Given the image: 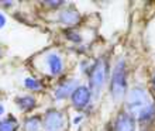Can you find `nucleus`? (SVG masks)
<instances>
[{
  "label": "nucleus",
  "instance_id": "1",
  "mask_svg": "<svg viewBox=\"0 0 155 131\" xmlns=\"http://www.w3.org/2000/svg\"><path fill=\"white\" fill-rule=\"evenodd\" d=\"M150 96L148 92L143 87H133L130 90V93L127 96V109L130 111V114H140V111L144 110L147 106H150Z\"/></svg>",
  "mask_w": 155,
  "mask_h": 131
},
{
  "label": "nucleus",
  "instance_id": "2",
  "mask_svg": "<svg viewBox=\"0 0 155 131\" xmlns=\"http://www.w3.org/2000/svg\"><path fill=\"white\" fill-rule=\"evenodd\" d=\"M126 65L124 61H118L114 66L113 76H111V96L114 100H121L126 96Z\"/></svg>",
  "mask_w": 155,
  "mask_h": 131
},
{
  "label": "nucleus",
  "instance_id": "3",
  "mask_svg": "<svg viewBox=\"0 0 155 131\" xmlns=\"http://www.w3.org/2000/svg\"><path fill=\"white\" fill-rule=\"evenodd\" d=\"M107 78V62L106 59H97L96 64L92 68L90 72V89L94 93V96H99V92L102 90L103 85Z\"/></svg>",
  "mask_w": 155,
  "mask_h": 131
},
{
  "label": "nucleus",
  "instance_id": "4",
  "mask_svg": "<svg viewBox=\"0 0 155 131\" xmlns=\"http://www.w3.org/2000/svg\"><path fill=\"white\" fill-rule=\"evenodd\" d=\"M44 127L47 131H61L64 127V116L57 110H49L45 116Z\"/></svg>",
  "mask_w": 155,
  "mask_h": 131
},
{
  "label": "nucleus",
  "instance_id": "5",
  "mask_svg": "<svg viewBox=\"0 0 155 131\" xmlns=\"http://www.w3.org/2000/svg\"><path fill=\"white\" fill-rule=\"evenodd\" d=\"M90 90L86 86H79L74 90L72 93V103L76 109H83L87 106V103L90 100Z\"/></svg>",
  "mask_w": 155,
  "mask_h": 131
},
{
  "label": "nucleus",
  "instance_id": "6",
  "mask_svg": "<svg viewBox=\"0 0 155 131\" xmlns=\"http://www.w3.org/2000/svg\"><path fill=\"white\" fill-rule=\"evenodd\" d=\"M114 131H135L134 117L130 113H121L118 114L114 124Z\"/></svg>",
  "mask_w": 155,
  "mask_h": 131
},
{
  "label": "nucleus",
  "instance_id": "7",
  "mask_svg": "<svg viewBox=\"0 0 155 131\" xmlns=\"http://www.w3.org/2000/svg\"><path fill=\"white\" fill-rule=\"evenodd\" d=\"M47 65H48V69L52 75H59L64 70V64H62L61 57L54 52L47 57Z\"/></svg>",
  "mask_w": 155,
  "mask_h": 131
},
{
  "label": "nucleus",
  "instance_id": "8",
  "mask_svg": "<svg viewBox=\"0 0 155 131\" xmlns=\"http://www.w3.org/2000/svg\"><path fill=\"white\" fill-rule=\"evenodd\" d=\"M76 89V82L75 80H68V82L61 83L55 90V97L57 99H65L71 96V93H74V90Z\"/></svg>",
  "mask_w": 155,
  "mask_h": 131
},
{
  "label": "nucleus",
  "instance_id": "9",
  "mask_svg": "<svg viewBox=\"0 0 155 131\" xmlns=\"http://www.w3.org/2000/svg\"><path fill=\"white\" fill-rule=\"evenodd\" d=\"M79 20H81V16L78 14V11L71 10V8L64 10V11L59 14V21L66 25H74V24H76Z\"/></svg>",
  "mask_w": 155,
  "mask_h": 131
},
{
  "label": "nucleus",
  "instance_id": "10",
  "mask_svg": "<svg viewBox=\"0 0 155 131\" xmlns=\"http://www.w3.org/2000/svg\"><path fill=\"white\" fill-rule=\"evenodd\" d=\"M17 104L20 106L21 110H25L28 111L31 110V109H34L35 107V100H34V97H31V96H21V97H17Z\"/></svg>",
  "mask_w": 155,
  "mask_h": 131
},
{
  "label": "nucleus",
  "instance_id": "11",
  "mask_svg": "<svg viewBox=\"0 0 155 131\" xmlns=\"http://www.w3.org/2000/svg\"><path fill=\"white\" fill-rule=\"evenodd\" d=\"M154 116H155V104L151 103L150 106H147L144 110L140 111L138 119L140 121H150L151 119H154Z\"/></svg>",
  "mask_w": 155,
  "mask_h": 131
},
{
  "label": "nucleus",
  "instance_id": "12",
  "mask_svg": "<svg viewBox=\"0 0 155 131\" xmlns=\"http://www.w3.org/2000/svg\"><path fill=\"white\" fill-rule=\"evenodd\" d=\"M17 121L14 117H7L0 121V131H16Z\"/></svg>",
  "mask_w": 155,
  "mask_h": 131
},
{
  "label": "nucleus",
  "instance_id": "13",
  "mask_svg": "<svg viewBox=\"0 0 155 131\" xmlns=\"http://www.w3.org/2000/svg\"><path fill=\"white\" fill-rule=\"evenodd\" d=\"M40 130V119L30 117L24 121V131H38Z\"/></svg>",
  "mask_w": 155,
  "mask_h": 131
},
{
  "label": "nucleus",
  "instance_id": "14",
  "mask_svg": "<svg viewBox=\"0 0 155 131\" xmlns=\"http://www.w3.org/2000/svg\"><path fill=\"white\" fill-rule=\"evenodd\" d=\"M24 86L30 90H40L41 89V83L38 82V80H35V79H33V78H27L24 80Z\"/></svg>",
  "mask_w": 155,
  "mask_h": 131
},
{
  "label": "nucleus",
  "instance_id": "15",
  "mask_svg": "<svg viewBox=\"0 0 155 131\" xmlns=\"http://www.w3.org/2000/svg\"><path fill=\"white\" fill-rule=\"evenodd\" d=\"M68 38H69V40H72V41H76V42L81 41L79 35H78V34H75V33H68Z\"/></svg>",
  "mask_w": 155,
  "mask_h": 131
},
{
  "label": "nucleus",
  "instance_id": "16",
  "mask_svg": "<svg viewBox=\"0 0 155 131\" xmlns=\"http://www.w3.org/2000/svg\"><path fill=\"white\" fill-rule=\"evenodd\" d=\"M47 4H49V6H52V7H59L64 2H45Z\"/></svg>",
  "mask_w": 155,
  "mask_h": 131
},
{
  "label": "nucleus",
  "instance_id": "17",
  "mask_svg": "<svg viewBox=\"0 0 155 131\" xmlns=\"http://www.w3.org/2000/svg\"><path fill=\"white\" fill-rule=\"evenodd\" d=\"M4 24H6V17L0 13V28H2V27H4Z\"/></svg>",
  "mask_w": 155,
  "mask_h": 131
},
{
  "label": "nucleus",
  "instance_id": "18",
  "mask_svg": "<svg viewBox=\"0 0 155 131\" xmlns=\"http://www.w3.org/2000/svg\"><path fill=\"white\" fill-rule=\"evenodd\" d=\"M3 113H4V107L2 106V104H0V116L3 114Z\"/></svg>",
  "mask_w": 155,
  "mask_h": 131
},
{
  "label": "nucleus",
  "instance_id": "19",
  "mask_svg": "<svg viewBox=\"0 0 155 131\" xmlns=\"http://www.w3.org/2000/svg\"><path fill=\"white\" fill-rule=\"evenodd\" d=\"M154 85H155V76H154Z\"/></svg>",
  "mask_w": 155,
  "mask_h": 131
}]
</instances>
